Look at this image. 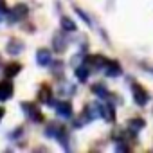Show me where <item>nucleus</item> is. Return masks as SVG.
I'll return each instance as SVG.
<instances>
[{
  "label": "nucleus",
  "mask_w": 153,
  "mask_h": 153,
  "mask_svg": "<svg viewBox=\"0 0 153 153\" xmlns=\"http://www.w3.org/2000/svg\"><path fill=\"white\" fill-rule=\"evenodd\" d=\"M131 92H133V101L139 105V106H144L148 101H149V96L146 94V90L139 85H133L131 87Z\"/></svg>",
  "instance_id": "f257e3e1"
},
{
  "label": "nucleus",
  "mask_w": 153,
  "mask_h": 153,
  "mask_svg": "<svg viewBox=\"0 0 153 153\" xmlns=\"http://www.w3.org/2000/svg\"><path fill=\"white\" fill-rule=\"evenodd\" d=\"M11 96H13V83L0 81V101H7Z\"/></svg>",
  "instance_id": "f03ea898"
},
{
  "label": "nucleus",
  "mask_w": 153,
  "mask_h": 153,
  "mask_svg": "<svg viewBox=\"0 0 153 153\" xmlns=\"http://www.w3.org/2000/svg\"><path fill=\"white\" fill-rule=\"evenodd\" d=\"M56 112L61 117H70L72 115V105L68 101H59V103H56Z\"/></svg>",
  "instance_id": "7ed1b4c3"
},
{
  "label": "nucleus",
  "mask_w": 153,
  "mask_h": 153,
  "mask_svg": "<svg viewBox=\"0 0 153 153\" xmlns=\"http://www.w3.org/2000/svg\"><path fill=\"white\" fill-rule=\"evenodd\" d=\"M105 74L108 76V78H117V76H121V67L117 61H108L106 67H105Z\"/></svg>",
  "instance_id": "20e7f679"
},
{
  "label": "nucleus",
  "mask_w": 153,
  "mask_h": 153,
  "mask_svg": "<svg viewBox=\"0 0 153 153\" xmlns=\"http://www.w3.org/2000/svg\"><path fill=\"white\" fill-rule=\"evenodd\" d=\"M22 108L25 110V114H27L33 121H42V114L36 110L34 105H31V103H22Z\"/></svg>",
  "instance_id": "39448f33"
},
{
  "label": "nucleus",
  "mask_w": 153,
  "mask_h": 153,
  "mask_svg": "<svg viewBox=\"0 0 153 153\" xmlns=\"http://www.w3.org/2000/svg\"><path fill=\"white\" fill-rule=\"evenodd\" d=\"M51 59H52V56H51V52H49L47 49H40V51L36 52V61H38L42 67H47V65L51 63Z\"/></svg>",
  "instance_id": "423d86ee"
},
{
  "label": "nucleus",
  "mask_w": 153,
  "mask_h": 153,
  "mask_svg": "<svg viewBox=\"0 0 153 153\" xmlns=\"http://www.w3.org/2000/svg\"><path fill=\"white\" fill-rule=\"evenodd\" d=\"M25 15H27V6H24V4H18V6H15V9L11 11V20H13V22H16V20H22Z\"/></svg>",
  "instance_id": "0eeeda50"
},
{
  "label": "nucleus",
  "mask_w": 153,
  "mask_h": 153,
  "mask_svg": "<svg viewBox=\"0 0 153 153\" xmlns=\"http://www.w3.org/2000/svg\"><path fill=\"white\" fill-rule=\"evenodd\" d=\"M22 49H24V43H22V42L11 40V42L7 43V52H9V54H18Z\"/></svg>",
  "instance_id": "6e6552de"
},
{
  "label": "nucleus",
  "mask_w": 153,
  "mask_h": 153,
  "mask_svg": "<svg viewBox=\"0 0 153 153\" xmlns=\"http://www.w3.org/2000/svg\"><path fill=\"white\" fill-rule=\"evenodd\" d=\"M20 65L18 63H11V65H7L6 67V76H7V78H13V76H16L18 72H20Z\"/></svg>",
  "instance_id": "1a4fd4ad"
},
{
  "label": "nucleus",
  "mask_w": 153,
  "mask_h": 153,
  "mask_svg": "<svg viewBox=\"0 0 153 153\" xmlns=\"http://www.w3.org/2000/svg\"><path fill=\"white\" fill-rule=\"evenodd\" d=\"M40 101H43V103H52V99H51V90H49V87H42V90H40Z\"/></svg>",
  "instance_id": "9d476101"
},
{
  "label": "nucleus",
  "mask_w": 153,
  "mask_h": 153,
  "mask_svg": "<svg viewBox=\"0 0 153 153\" xmlns=\"http://www.w3.org/2000/svg\"><path fill=\"white\" fill-rule=\"evenodd\" d=\"M76 76H78L79 81H87V78H88V67L83 65L81 68H76Z\"/></svg>",
  "instance_id": "9b49d317"
},
{
  "label": "nucleus",
  "mask_w": 153,
  "mask_h": 153,
  "mask_svg": "<svg viewBox=\"0 0 153 153\" xmlns=\"http://www.w3.org/2000/svg\"><path fill=\"white\" fill-rule=\"evenodd\" d=\"M103 117H105L106 121H114V119H115L114 106H103Z\"/></svg>",
  "instance_id": "f8f14e48"
},
{
  "label": "nucleus",
  "mask_w": 153,
  "mask_h": 153,
  "mask_svg": "<svg viewBox=\"0 0 153 153\" xmlns=\"http://www.w3.org/2000/svg\"><path fill=\"white\" fill-rule=\"evenodd\" d=\"M144 128V121L142 119H131L130 121V130L131 131H139V130H142Z\"/></svg>",
  "instance_id": "ddd939ff"
},
{
  "label": "nucleus",
  "mask_w": 153,
  "mask_h": 153,
  "mask_svg": "<svg viewBox=\"0 0 153 153\" xmlns=\"http://www.w3.org/2000/svg\"><path fill=\"white\" fill-rule=\"evenodd\" d=\"M61 27L65 31H76V24L70 18H61Z\"/></svg>",
  "instance_id": "4468645a"
},
{
  "label": "nucleus",
  "mask_w": 153,
  "mask_h": 153,
  "mask_svg": "<svg viewBox=\"0 0 153 153\" xmlns=\"http://www.w3.org/2000/svg\"><path fill=\"white\" fill-rule=\"evenodd\" d=\"M54 47H56V51H58V52H63V51H65V47H67V42H65V40H61V36H56V38H54Z\"/></svg>",
  "instance_id": "2eb2a0df"
},
{
  "label": "nucleus",
  "mask_w": 153,
  "mask_h": 153,
  "mask_svg": "<svg viewBox=\"0 0 153 153\" xmlns=\"http://www.w3.org/2000/svg\"><path fill=\"white\" fill-rule=\"evenodd\" d=\"M94 94H97L99 97H106V96H108V92H106V88H105L103 85H96V87H94Z\"/></svg>",
  "instance_id": "dca6fc26"
},
{
  "label": "nucleus",
  "mask_w": 153,
  "mask_h": 153,
  "mask_svg": "<svg viewBox=\"0 0 153 153\" xmlns=\"http://www.w3.org/2000/svg\"><path fill=\"white\" fill-rule=\"evenodd\" d=\"M0 13H6V4H4V0H0Z\"/></svg>",
  "instance_id": "f3484780"
},
{
  "label": "nucleus",
  "mask_w": 153,
  "mask_h": 153,
  "mask_svg": "<svg viewBox=\"0 0 153 153\" xmlns=\"http://www.w3.org/2000/svg\"><path fill=\"white\" fill-rule=\"evenodd\" d=\"M2 117H4V108H0V121H2Z\"/></svg>",
  "instance_id": "a211bd4d"
},
{
  "label": "nucleus",
  "mask_w": 153,
  "mask_h": 153,
  "mask_svg": "<svg viewBox=\"0 0 153 153\" xmlns=\"http://www.w3.org/2000/svg\"><path fill=\"white\" fill-rule=\"evenodd\" d=\"M151 72H153V70H151Z\"/></svg>",
  "instance_id": "6ab92c4d"
}]
</instances>
